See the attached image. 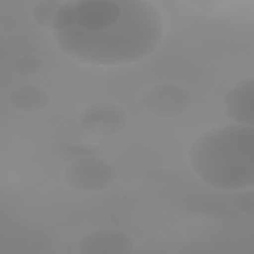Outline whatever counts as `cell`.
Wrapping results in <instances>:
<instances>
[{
	"mask_svg": "<svg viewBox=\"0 0 254 254\" xmlns=\"http://www.w3.org/2000/svg\"><path fill=\"white\" fill-rule=\"evenodd\" d=\"M120 20L101 32L73 28L53 33L58 48L78 62L118 65L152 54L164 36V20L158 6L148 0H119Z\"/></svg>",
	"mask_w": 254,
	"mask_h": 254,
	"instance_id": "6da1fadb",
	"label": "cell"
},
{
	"mask_svg": "<svg viewBox=\"0 0 254 254\" xmlns=\"http://www.w3.org/2000/svg\"><path fill=\"white\" fill-rule=\"evenodd\" d=\"M194 174L206 185L223 190L254 185V128L231 123L197 137L188 152Z\"/></svg>",
	"mask_w": 254,
	"mask_h": 254,
	"instance_id": "7a4b0ae2",
	"label": "cell"
},
{
	"mask_svg": "<svg viewBox=\"0 0 254 254\" xmlns=\"http://www.w3.org/2000/svg\"><path fill=\"white\" fill-rule=\"evenodd\" d=\"M117 170L109 162L95 156L71 161L64 171L66 184L73 190L94 192L108 189L117 180Z\"/></svg>",
	"mask_w": 254,
	"mask_h": 254,
	"instance_id": "3957f363",
	"label": "cell"
},
{
	"mask_svg": "<svg viewBox=\"0 0 254 254\" xmlns=\"http://www.w3.org/2000/svg\"><path fill=\"white\" fill-rule=\"evenodd\" d=\"M143 107L150 114L162 117H177L186 113L191 106L190 91L182 85L163 82L149 87L141 98Z\"/></svg>",
	"mask_w": 254,
	"mask_h": 254,
	"instance_id": "277c9868",
	"label": "cell"
},
{
	"mask_svg": "<svg viewBox=\"0 0 254 254\" xmlns=\"http://www.w3.org/2000/svg\"><path fill=\"white\" fill-rule=\"evenodd\" d=\"M80 126L97 136H111L124 130L129 117L126 110L113 102H94L85 107L78 118Z\"/></svg>",
	"mask_w": 254,
	"mask_h": 254,
	"instance_id": "5b68a950",
	"label": "cell"
},
{
	"mask_svg": "<svg viewBox=\"0 0 254 254\" xmlns=\"http://www.w3.org/2000/svg\"><path fill=\"white\" fill-rule=\"evenodd\" d=\"M76 26L89 32H101L121 18L122 8L114 0H80L75 2Z\"/></svg>",
	"mask_w": 254,
	"mask_h": 254,
	"instance_id": "8992f818",
	"label": "cell"
},
{
	"mask_svg": "<svg viewBox=\"0 0 254 254\" xmlns=\"http://www.w3.org/2000/svg\"><path fill=\"white\" fill-rule=\"evenodd\" d=\"M254 77L241 79L222 97V108L234 123L254 125Z\"/></svg>",
	"mask_w": 254,
	"mask_h": 254,
	"instance_id": "52a82bcc",
	"label": "cell"
},
{
	"mask_svg": "<svg viewBox=\"0 0 254 254\" xmlns=\"http://www.w3.org/2000/svg\"><path fill=\"white\" fill-rule=\"evenodd\" d=\"M78 250L83 254H129L134 251V243L122 230L100 228L83 235Z\"/></svg>",
	"mask_w": 254,
	"mask_h": 254,
	"instance_id": "ba28073f",
	"label": "cell"
},
{
	"mask_svg": "<svg viewBox=\"0 0 254 254\" xmlns=\"http://www.w3.org/2000/svg\"><path fill=\"white\" fill-rule=\"evenodd\" d=\"M9 103L24 112L43 110L50 102L48 92L37 84H23L13 88L8 95Z\"/></svg>",
	"mask_w": 254,
	"mask_h": 254,
	"instance_id": "9c48e42d",
	"label": "cell"
},
{
	"mask_svg": "<svg viewBox=\"0 0 254 254\" xmlns=\"http://www.w3.org/2000/svg\"><path fill=\"white\" fill-rule=\"evenodd\" d=\"M76 26L75 2L64 1L55 14L50 30L53 33L67 31Z\"/></svg>",
	"mask_w": 254,
	"mask_h": 254,
	"instance_id": "30bf717a",
	"label": "cell"
},
{
	"mask_svg": "<svg viewBox=\"0 0 254 254\" xmlns=\"http://www.w3.org/2000/svg\"><path fill=\"white\" fill-rule=\"evenodd\" d=\"M64 1L45 0L37 3L32 11L35 22L44 28L50 29L56 12L61 7Z\"/></svg>",
	"mask_w": 254,
	"mask_h": 254,
	"instance_id": "8fae6325",
	"label": "cell"
},
{
	"mask_svg": "<svg viewBox=\"0 0 254 254\" xmlns=\"http://www.w3.org/2000/svg\"><path fill=\"white\" fill-rule=\"evenodd\" d=\"M45 67L44 61L34 55L20 56L12 64V68L16 73L25 76L40 74L45 70Z\"/></svg>",
	"mask_w": 254,
	"mask_h": 254,
	"instance_id": "7c38bea8",
	"label": "cell"
},
{
	"mask_svg": "<svg viewBox=\"0 0 254 254\" xmlns=\"http://www.w3.org/2000/svg\"><path fill=\"white\" fill-rule=\"evenodd\" d=\"M241 191L238 192L234 199L235 207L248 214H252L254 211V193L251 189H244L240 190Z\"/></svg>",
	"mask_w": 254,
	"mask_h": 254,
	"instance_id": "4fadbf2b",
	"label": "cell"
}]
</instances>
